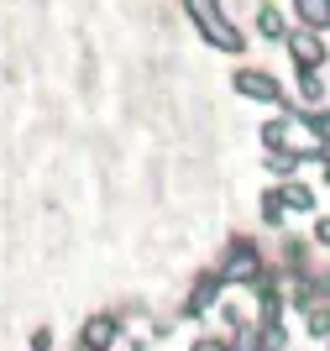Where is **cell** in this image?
<instances>
[{
  "mask_svg": "<svg viewBox=\"0 0 330 351\" xmlns=\"http://www.w3.org/2000/svg\"><path fill=\"white\" fill-rule=\"evenodd\" d=\"M220 283H241V289H252V283L268 273V263H262V252L252 236H231L226 241V257H220Z\"/></svg>",
  "mask_w": 330,
  "mask_h": 351,
  "instance_id": "cell-1",
  "label": "cell"
},
{
  "mask_svg": "<svg viewBox=\"0 0 330 351\" xmlns=\"http://www.w3.org/2000/svg\"><path fill=\"white\" fill-rule=\"evenodd\" d=\"M184 5H189V16H194V27H200L215 47H231V53H241V47H246V37L226 21L220 0H184Z\"/></svg>",
  "mask_w": 330,
  "mask_h": 351,
  "instance_id": "cell-2",
  "label": "cell"
},
{
  "mask_svg": "<svg viewBox=\"0 0 330 351\" xmlns=\"http://www.w3.org/2000/svg\"><path fill=\"white\" fill-rule=\"evenodd\" d=\"M220 293H226L220 273H215V267H204L200 278L189 283V293H184V309H178V315H184V320H200V315H210V309L220 304Z\"/></svg>",
  "mask_w": 330,
  "mask_h": 351,
  "instance_id": "cell-3",
  "label": "cell"
},
{
  "mask_svg": "<svg viewBox=\"0 0 330 351\" xmlns=\"http://www.w3.org/2000/svg\"><path fill=\"white\" fill-rule=\"evenodd\" d=\"M121 341V315L105 309V315H89L84 330H79V351H110Z\"/></svg>",
  "mask_w": 330,
  "mask_h": 351,
  "instance_id": "cell-4",
  "label": "cell"
},
{
  "mask_svg": "<svg viewBox=\"0 0 330 351\" xmlns=\"http://www.w3.org/2000/svg\"><path fill=\"white\" fill-rule=\"evenodd\" d=\"M236 89H241L246 100H268V105L283 100L278 79H273V73H262V69H241V73H236Z\"/></svg>",
  "mask_w": 330,
  "mask_h": 351,
  "instance_id": "cell-5",
  "label": "cell"
},
{
  "mask_svg": "<svg viewBox=\"0 0 330 351\" xmlns=\"http://www.w3.org/2000/svg\"><path fill=\"white\" fill-rule=\"evenodd\" d=\"M288 47H294V63H299L304 73L325 63V43H320V32H294V37H288Z\"/></svg>",
  "mask_w": 330,
  "mask_h": 351,
  "instance_id": "cell-6",
  "label": "cell"
},
{
  "mask_svg": "<svg viewBox=\"0 0 330 351\" xmlns=\"http://www.w3.org/2000/svg\"><path fill=\"white\" fill-rule=\"evenodd\" d=\"M278 194V205H283V215L288 210H299V215H315L320 210V194L309 189V184H283V189H273Z\"/></svg>",
  "mask_w": 330,
  "mask_h": 351,
  "instance_id": "cell-7",
  "label": "cell"
},
{
  "mask_svg": "<svg viewBox=\"0 0 330 351\" xmlns=\"http://www.w3.org/2000/svg\"><path fill=\"white\" fill-rule=\"evenodd\" d=\"M299 89H304V100H309V110H320V100H325V79H320V69H309L299 79Z\"/></svg>",
  "mask_w": 330,
  "mask_h": 351,
  "instance_id": "cell-8",
  "label": "cell"
},
{
  "mask_svg": "<svg viewBox=\"0 0 330 351\" xmlns=\"http://www.w3.org/2000/svg\"><path fill=\"white\" fill-rule=\"evenodd\" d=\"M257 27H262V37H268V43H278V37H283V16H278L273 5H262V16H257Z\"/></svg>",
  "mask_w": 330,
  "mask_h": 351,
  "instance_id": "cell-9",
  "label": "cell"
},
{
  "mask_svg": "<svg viewBox=\"0 0 330 351\" xmlns=\"http://www.w3.org/2000/svg\"><path fill=\"white\" fill-rule=\"evenodd\" d=\"M304 330H309V336H315V341H325V336H330V320H325V304H315V309H309V315H304Z\"/></svg>",
  "mask_w": 330,
  "mask_h": 351,
  "instance_id": "cell-10",
  "label": "cell"
},
{
  "mask_svg": "<svg viewBox=\"0 0 330 351\" xmlns=\"http://www.w3.org/2000/svg\"><path fill=\"white\" fill-rule=\"evenodd\" d=\"M262 142H268V152H278V147L288 142V121H268V126H262Z\"/></svg>",
  "mask_w": 330,
  "mask_h": 351,
  "instance_id": "cell-11",
  "label": "cell"
},
{
  "mask_svg": "<svg viewBox=\"0 0 330 351\" xmlns=\"http://www.w3.org/2000/svg\"><path fill=\"white\" fill-rule=\"evenodd\" d=\"M299 11H304V21H309V27H325V0H299Z\"/></svg>",
  "mask_w": 330,
  "mask_h": 351,
  "instance_id": "cell-12",
  "label": "cell"
},
{
  "mask_svg": "<svg viewBox=\"0 0 330 351\" xmlns=\"http://www.w3.org/2000/svg\"><path fill=\"white\" fill-rule=\"evenodd\" d=\"M262 220H268V226H283V205H278V194L262 199Z\"/></svg>",
  "mask_w": 330,
  "mask_h": 351,
  "instance_id": "cell-13",
  "label": "cell"
},
{
  "mask_svg": "<svg viewBox=\"0 0 330 351\" xmlns=\"http://www.w3.org/2000/svg\"><path fill=\"white\" fill-rule=\"evenodd\" d=\"M304 126H309V132H315V142H320V136H325V110H304Z\"/></svg>",
  "mask_w": 330,
  "mask_h": 351,
  "instance_id": "cell-14",
  "label": "cell"
},
{
  "mask_svg": "<svg viewBox=\"0 0 330 351\" xmlns=\"http://www.w3.org/2000/svg\"><path fill=\"white\" fill-rule=\"evenodd\" d=\"M189 351H226V336H200Z\"/></svg>",
  "mask_w": 330,
  "mask_h": 351,
  "instance_id": "cell-15",
  "label": "cell"
},
{
  "mask_svg": "<svg viewBox=\"0 0 330 351\" xmlns=\"http://www.w3.org/2000/svg\"><path fill=\"white\" fill-rule=\"evenodd\" d=\"M47 346H53V330H47V325H43V330H32V351H47Z\"/></svg>",
  "mask_w": 330,
  "mask_h": 351,
  "instance_id": "cell-16",
  "label": "cell"
},
{
  "mask_svg": "<svg viewBox=\"0 0 330 351\" xmlns=\"http://www.w3.org/2000/svg\"><path fill=\"white\" fill-rule=\"evenodd\" d=\"M315 247H330V220H325V215L315 220Z\"/></svg>",
  "mask_w": 330,
  "mask_h": 351,
  "instance_id": "cell-17",
  "label": "cell"
}]
</instances>
